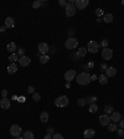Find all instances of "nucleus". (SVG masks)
Wrapping results in <instances>:
<instances>
[{"mask_svg": "<svg viewBox=\"0 0 124 139\" xmlns=\"http://www.w3.org/2000/svg\"><path fill=\"white\" fill-rule=\"evenodd\" d=\"M87 52H88V51H87V48H86V47H81L80 50H77V55H78V57H80V58H81V57H84Z\"/></svg>", "mask_w": 124, "mask_h": 139, "instance_id": "21", "label": "nucleus"}, {"mask_svg": "<svg viewBox=\"0 0 124 139\" xmlns=\"http://www.w3.org/2000/svg\"><path fill=\"white\" fill-rule=\"evenodd\" d=\"M1 96H2V98H6V96H8V91H6V90H2V91H1Z\"/></svg>", "mask_w": 124, "mask_h": 139, "instance_id": "42", "label": "nucleus"}, {"mask_svg": "<svg viewBox=\"0 0 124 139\" xmlns=\"http://www.w3.org/2000/svg\"><path fill=\"white\" fill-rule=\"evenodd\" d=\"M19 102H25V98H24V97H20V98H19Z\"/></svg>", "mask_w": 124, "mask_h": 139, "instance_id": "48", "label": "nucleus"}, {"mask_svg": "<svg viewBox=\"0 0 124 139\" xmlns=\"http://www.w3.org/2000/svg\"><path fill=\"white\" fill-rule=\"evenodd\" d=\"M4 31H6V28H5V25L0 26V32H4Z\"/></svg>", "mask_w": 124, "mask_h": 139, "instance_id": "45", "label": "nucleus"}, {"mask_svg": "<svg viewBox=\"0 0 124 139\" xmlns=\"http://www.w3.org/2000/svg\"><path fill=\"white\" fill-rule=\"evenodd\" d=\"M71 57H73V58H74V61L80 60V57H78V55H77V54H73V55H71Z\"/></svg>", "mask_w": 124, "mask_h": 139, "instance_id": "43", "label": "nucleus"}, {"mask_svg": "<svg viewBox=\"0 0 124 139\" xmlns=\"http://www.w3.org/2000/svg\"><path fill=\"white\" fill-rule=\"evenodd\" d=\"M113 113V107L112 106H106L104 107V114H110Z\"/></svg>", "mask_w": 124, "mask_h": 139, "instance_id": "29", "label": "nucleus"}, {"mask_svg": "<svg viewBox=\"0 0 124 139\" xmlns=\"http://www.w3.org/2000/svg\"><path fill=\"white\" fill-rule=\"evenodd\" d=\"M98 81H99L100 84H107V83H108V77H107L106 74H100V76L98 77Z\"/></svg>", "mask_w": 124, "mask_h": 139, "instance_id": "22", "label": "nucleus"}, {"mask_svg": "<svg viewBox=\"0 0 124 139\" xmlns=\"http://www.w3.org/2000/svg\"><path fill=\"white\" fill-rule=\"evenodd\" d=\"M37 48H38V52L41 55H46L48 52V50H50V46L47 44H45V42H40L38 46H37Z\"/></svg>", "mask_w": 124, "mask_h": 139, "instance_id": "10", "label": "nucleus"}, {"mask_svg": "<svg viewBox=\"0 0 124 139\" xmlns=\"http://www.w3.org/2000/svg\"><path fill=\"white\" fill-rule=\"evenodd\" d=\"M30 62H31V60H30V57L29 56H21V57H19V64H20V66L21 67H28L29 65H30Z\"/></svg>", "mask_w": 124, "mask_h": 139, "instance_id": "12", "label": "nucleus"}, {"mask_svg": "<svg viewBox=\"0 0 124 139\" xmlns=\"http://www.w3.org/2000/svg\"><path fill=\"white\" fill-rule=\"evenodd\" d=\"M28 92H29L30 94H34V93H35V88H34L32 86H29V88H28Z\"/></svg>", "mask_w": 124, "mask_h": 139, "instance_id": "39", "label": "nucleus"}, {"mask_svg": "<svg viewBox=\"0 0 124 139\" xmlns=\"http://www.w3.org/2000/svg\"><path fill=\"white\" fill-rule=\"evenodd\" d=\"M47 134H51V136H54V134H55V129H54L52 127L47 128Z\"/></svg>", "mask_w": 124, "mask_h": 139, "instance_id": "38", "label": "nucleus"}, {"mask_svg": "<svg viewBox=\"0 0 124 139\" xmlns=\"http://www.w3.org/2000/svg\"><path fill=\"white\" fill-rule=\"evenodd\" d=\"M108 130H109V132H117V130H118V126H117V123L108 124Z\"/></svg>", "mask_w": 124, "mask_h": 139, "instance_id": "26", "label": "nucleus"}, {"mask_svg": "<svg viewBox=\"0 0 124 139\" xmlns=\"http://www.w3.org/2000/svg\"><path fill=\"white\" fill-rule=\"evenodd\" d=\"M99 123L103 127H108V124H110V117L108 114H102L99 117Z\"/></svg>", "mask_w": 124, "mask_h": 139, "instance_id": "9", "label": "nucleus"}, {"mask_svg": "<svg viewBox=\"0 0 124 139\" xmlns=\"http://www.w3.org/2000/svg\"><path fill=\"white\" fill-rule=\"evenodd\" d=\"M100 70H102V71H106V70H107V65H106V64H102V65H100Z\"/></svg>", "mask_w": 124, "mask_h": 139, "instance_id": "44", "label": "nucleus"}, {"mask_svg": "<svg viewBox=\"0 0 124 139\" xmlns=\"http://www.w3.org/2000/svg\"><path fill=\"white\" fill-rule=\"evenodd\" d=\"M10 134L12 136V137H19L20 134H21V127L20 126H18V124H12L11 127H10Z\"/></svg>", "mask_w": 124, "mask_h": 139, "instance_id": "5", "label": "nucleus"}, {"mask_svg": "<svg viewBox=\"0 0 124 139\" xmlns=\"http://www.w3.org/2000/svg\"><path fill=\"white\" fill-rule=\"evenodd\" d=\"M58 4H60L61 6H67L68 1H66V0H60V1H58Z\"/></svg>", "mask_w": 124, "mask_h": 139, "instance_id": "40", "label": "nucleus"}, {"mask_svg": "<svg viewBox=\"0 0 124 139\" xmlns=\"http://www.w3.org/2000/svg\"><path fill=\"white\" fill-rule=\"evenodd\" d=\"M52 138L54 139H63V137H62V134H60V133H55V134L52 136Z\"/></svg>", "mask_w": 124, "mask_h": 139, "instance_id": "37", "label": "nucleus"}, {"mask_svg": "<svg viewBox=\"0 0 124 139\" xmlns=\"http://www.w3.org/2000/svg\"><path fill=\"white\" fill-rule=\"evenodd\" d=\"M32 100H34L35 102H38V101L41 100V96H40V93H34V94H32Z\"/></svg>", "mask_w": 124, "mask_h": 139, "instance_id": "33", "label": "nucleus"}, {"mask_svg": "<svg viewBox=\"0 0 124 139\" xmlns=\"http://www.w3.org/2000/svg\"><path fill=\"white\" fill-rule=\"evenodd\" d=\"M96 15H97L98 18H100L102 15H104V11H103L100 8H98V9H96Z\"/></svg>", "mask_w": 124, "mask_h": 139, "instance_id": "32", "label": "nucleus"}, {"mask_svg": "<svg viewBox=\"0 0 124 139\" xmlns=\"http://www.w3.org/2000/svg\"><path fill=\"white\" fill-rule=\"evenodd\" d=\"M122 4H123V6H124V0H123V1H122Z\"/></svg>", "mask_w": 124, "mask_h": 139, "instance_id": "51", "label": "nucleus"}, {"mask_svg": "<svg viewBox=\"0 0 124 139\" xmlns=\"http://www.w3.org/2000/svg\"><path fill=\"white\" fill-rule=\"evenodd\" d=\"M48 60H50V57H48L47 55H41V56H40V64H42V65L47 64Z\"/></svg>", "mask_w": 124, "mask_h": 139, "instance_id": "25", "label": "nucleus"}, {"mask_svg": "<svg viewBox=\"0 0 124 139\" xmlns=\"http://www.w3.org/2000/svg\"><path fill=\"white\" fill-rule=\"evenodd\" d=\"M119 124H120V128H122V129H124V119H120Z\"/></svg>", "mask_w": 124, "mask_h": 139, "instance_id": "46", "label": "nucleus"}, {"mask_svg": "<svg viewBox=\"0 0 124 139\" xmlns=\"http://www.w3.org/2000/svg\"><path fill=\"white\" fill-rule=\"evenodd\" d=\"M76 81H77V83L81 84V86H87V84L92 81V77H91V74L87 73V72H81L80 74L76 76Z\"/></svg>", "mask_w": 124, "mask_h": 139, "instance_id": "1", "label": "nucleus"}, {"mask_svg": "<svg viewBox=\"0 0 124 139\" xmlns=\"http://www.w3.org/2000/svg\"><path fill=\"white\" fill-rule=\"evenodd\" d=\"M86 103H87V102H86L84 98H78V100H77V104H78L80 107H83Z\"/></svg>", "mask_w": 124, "mask_h": 139, "instance_id": "31", "label": "nucleus"}, {"mask_svg": "<svg viewBox=\"0 0 124 139\" xmlns=\"http://www.w3.org/2000/svg\"><path fill=\"white\" fill-rule=\"evenodd\" d=\"M40 120H41L42 123H46V122L48 120V113H47V112H42V113L40 114Z\"/></svg>", "mask_w": 124, "mask_h": 139, "instance_id": "23", "label": "nucleus"}, {"mask_svg": "<svg viewBox=\"0 0 124 139\" xmlns=\"http://www.w3.org/2000/svg\"><path fill=\"white\" fill-rule=\"evenodd\" d=\"M64 46H66L67 50H74L78 46V40L74 38V37H68L64 42Z\"/></svg>", "mask_w": 124, "mask_h": 139, "instance_id": "2", "label": "nucleus"}, {"mask_svg": "<svg viewBox=\"0 0 124 139\" xmlns=\"http://www.w3.org/2000/svg\"><path fill=\"white\" fill-rule=\"evenodd\" d=\"M16 71H18V66L15 64H10L8 66V73L9 74H14V73H16Z\"/></svg>", "mask_w": 124, "mask_h": 139, "instance_id": "18", "label": "nucleus"}, {"mask_svg": "<svg viewBox=\"0 0 124 139\" xmlns=\"http://www.w3.org/2000/svg\"><path fill=\"white\" fill-rule=\"evenodd\" d=\"M15 139H24V138H22V137H20V136H19V137H16V138H15Z\"/></svg>", "mask_w": 124, "mask_h": 139, "instance_id": "50", "label": "nucleus"}, {"mask_svg": "<svg viewBox=\"0 0 124 139\" xmlns=\"http://www.w3.org/2000/svg\"><path fill=\"white\" fill-rule=\"evenodd\" d=\"M96 136V132H94V129H86L84 132H83V137L86 139H92L93 137Z\"/></svg>", "mask_w": 124, "mask_h": 139, "instance_id": "16", "label": "nucleus"}, {"mask_svg": "<svg viewBox=\"0 0 124 139\" xmlns=\"http://www.w3.org/2000/svg\"><path fill=\"white\" fill-rule=\"evenodd\" d=\"M88 66H90V67H93V66H94V64H93V62H90V64H88Z\"/></svg>", "mask_w": 124, "mask_h": 139, "instance_id": "49", "label": "nucleus"}, {"mask_svg": "<svg viewBox=\"0 0 124 139\" xmlns=\"http://www.w3.org/2000/svg\"><path fill=\"white\" fill-rule=\"evenodd\" d=\"M88 4H90L88 0H76L74 6H76L77 10H83V9H86L88 6Z\"/></svg>", "mask_w": 124, "mask_h": 139, "instance_id": "6", "label": "nucleus"}, {"mask_svg": "<svg viewBox=\"0 0 124 139\" xmlns=\"http://www.w3.org/2000/svg\"><path fill=\"white\" fill-rule=\"evenodd\" d=\"M68 103H70V101H68V97H67V96H60V97H57V98L55 100L56 107H60V108L67 107Z\"/></svg>", "mask_w": 124, "mask_h": 139, "instance_id": "3", "label": "nucleus"}, {"mask_svg": "<svg viewBox=\"0 0 124 139\" xmlns=\"http://www.w3.org/2000/svg\"><path fill=\"white\" fill-rule=\"evenodd\" d=\"M96 101H97V97H94V96H93V97H90V98H87V100H86V102H87V103H90V104L94 103Z\"/></svg>", "mask_w": 124, "mask_h": 139, "instance_id": "34", "label": "nucleus"}, {"mask_svg": "<svg viewBox=\"0 0 124 139\" xmlns=\"http://www.w3.org/2000/svg\"><path fill=\"white\" fill-rule=\"evenodd\" d=\"M41 5H42V1H40V0H36V1L32 2V8L34 9H38Z\"/></svg>", "mask_w": 124, "mask_h": 139, "instance_id": "30", "label": "nucleus"}, {"mask_svg": "<svg viewBox=\"0 0 124 139\" xmlns=\"http://www.w3.org/2000/svg\"><path fill=\"white\" fill-rule=\"evenodd\" d=\"M103 21H104L106 24H110V22L113 21V15H112V14H106V15L103 16Z\"/></svg>", "mask_w": 124, "mask_h": 139, "instance_id": "20", "label": "nucleus"}, {"mask_svg": "<svg viewBox=\"0 0 124 139\" xmlns=\"http://www.w3.org/2000/svg\"><path fill=\"white\" fill-rule=\"evenodd\" d=\"M6 48H8V51H10L11 54H15V51L18 50V46H16L15 42H10V44H8Z\"/></svg>", "mask_w": 124, "mask_h": 139, "instance_id": "19", "label": "nucleus"}, {"mask_svg": "<svg viewBox=\"0 0 124 139\" xmlns=\"http://www.w3.org/2000/svg\"><path fill=\"white\" fill-rule=\"evenodd\" d=\"M102 57H103V60H106V61L112 60V57H113V50L109 48V47L103 48V50H102Z\"/></svg>", "mask_w": 124, "mask_h": 139, "instance_id": "4", "label": "nucleus"}, {"mask_svg": "<svg viewBox=\"0 0 124 139\" xmlns=\"http://www.w3.org/2000/svg\"><path fill=\"white\" fill-rule=\"evenodd\" d=\"M76 11H77V9H76V6L73 5V4H67V6H66V16H68V18H71V16H73L74 14H76Z\"/></svg>", "mask_w": 124, "mask_h": 139, "instance_id": "7", "label": "nucleus"}, {"mask_svg": "<svg viewBox=\"0 0 124 139\" xmlns=\"http://www.w3.org/2000/svg\"><path fill=\"white\" fill-rule=\"evenodd\" d=\"M108 44H109V41H108V40H103V41H102V42H100V46H102V47H104V48H106V47H107V46H108Z\"/></svg>", "mask_w": 124, "mask_h": 139, "instance_id": "36", "label": "nucleus"}, {"mask_svg": "<svg viewBox=\"0 0 124 139\" xmlns=\"http://www.w3.org/2000/svg\"><path fill=\"white\" fill-rule=\"evenodd\" d=\"M24 139H35V137L31 130H26V132H24Z\"/></svg>", "mask_w": 124, "mask_h": 139, "instance_id": "27", "label": "nucleus"}, {"mask_svg": "<svg viewBox=\"0 0 124 139\" xmlns=\"http://www.w3.org/2000/svg\"><path fill=\"white\" fill-rule=\"evenodd\" d=\"M120 119H122V116H120L119 112H113V113H112L110 120H112L113 123H118V122H120Z\"/></svg>", "mask_w": 124, "mask_h": 139, "instance_id": "15", "label": "nucleus"}, {"mask_svg": "<svg viewBox=\"0 0 124 139\" xmlns=\"http://www.w3.org/2000/svg\"><path fill=\"white\" fill-rule=\"evenodd\" d=\"M44 139H54V138H52V136H51V134H46V136L44 137Z\"/></svg>", "mask_w": 124, "mask_h": 139, "instance_id": "47", "label": "nucleus"}, {"mask_svg": "<svg viewBox=\"0 0 124 139\" xmlns=\"http://www.w3.org/2000/svg\"><path fill=\"white\" fill-rule=\"evenodd\" d=\"M18 55H19V57H21V56H25V50L21 47V48H18Z\"/></svg>", "mask_w": 124, "mask_h": 139, "instance_id": "35", "label": "nucleus"}, {"mask_svg": "<svg viewBox=\"0 0 124 139\" xmlns=\"http://www.w3.org/2000/svg\"><path fill=\"white\" fill-rule=\"evenodd\" d=\"M76 76H77V73H76L74 70H68V71H66V73H64V80H66L67 82H71L72 80L76 78Z\"/></svg>", "mask_w": 124, "mask_h": 139, "instance_id": "8", "label": "nucleus"}, {"mask_svg": "<svg viewBox=\"0 0 124 139\" xmlns=\"http://www.w3.org/2000/svg\"><path fill=\"white\" fill-rule=\"evenodd\" d=\"M98 47H99V45L96 42V41H90L88 42V46H87V51H90V52H92V54H96L97 51H98Z\"/></svg>", "mask_w": 124, "mask_h": 139, "instance_id": "11", "label": "nucleus"}, {"mask_svg": "<svg viewBox=\"0 0 124 139\" xmlns=\"http://www.w3.org/2000/svg\"><path fill=\"white\" fill-rule=\"evenodd\" d=\"M10 106H11L10 100H8V98H1V100H0V107H1L2 109H9Z\"/></svg>", "mask_w": 124, "mask_h": 139, "instance_id": "14", "label": "nucleus"}, {"mask_svg": "<svg viewBox=\"0 0 124 139\" xmlns=\"http://www.w3.org/2000/svg\"><path fill=\"white\" fill-rule=\"evenodd\" d=\"M88 110H90V113H96V112L98 110V106L96 103H92L90 106V109H88Z\"/></svg>", "mask_w": 124, "mask_h": 139, "instance_id": "28", "label": "nucleus"}, {"mask_svg": "<svg viewBox=\"0 0 124 139\" xmlns=\"http://www.w3.org/2000/svg\"><path fill=\"white\" fill-rule=\"evenodd\" d=\"M117 133H118V136H119V137H124V129H122V128H120V129H118V130H117Z\"/></svg>", "mask_w": 124, "mask_h": 139, "instance_id": "41", "label": "nucleus"}, {"mask_svg": "<svg viewBox=\"0 0 124 139\" xmlns=\"http://www.w3.org/2000/svg\"><path fill=\"white\" fill-rule=\"evenodd\" d=\"M117 74V68L116 67H107L106 70V76L107 77H114Z\"/></svg>", "mask_w": 124, "mask_h": 139, "instance_id": "17", "label": "nucleus"}, {"mask_svg": "<svg viewBox=\"0 0 124 139\" xmlns=\"http://www.w3.org/2000/svg\"><path fill=\"white\" fill-rule=\"evenodd\" d=\"M14 26H15V20L11 16H8L5 19V28L6 29H12Z\"/></svg>", "mask_w": 124, "mask_h": 139, "instance_id": "13", "label": "nucleus"}, {"mask_svg": "<svg viewBox=\"0 0 124 139\" xmlns=\"http://www.w3.org/2000/svg\"><path fill=\"white\" fill-rule=\"evenodd\" d=\"M9 60H10L11 64H15L16 61H19V55H18V54H11V55L9 56Z\"/></svg>", "mask_w": 124, "mask_h": 139, "instance_id": "24", "label": "nucleus"}]
</instances>
